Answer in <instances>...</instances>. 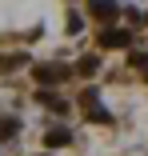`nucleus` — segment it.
Returning a JSON list of instances; mask_svg holds the SVG:
<instances>
[{
  "instance_id": "nucleus-2",
  "label": "nucleus",
  "mask_w": 148,
  "mask_h": 156,
  "mask_svg": "<svg viewBox=\"0 0 148 156\" xmlns=\"http://www.w3.org/2000/svg\"><path fill=\"white\" fill-rule=\"evenodd\" d=\"M100 48H132V32L128 28H104L100 32Z\"/></svg>"
},
{
  "instance_id": "nucleus-1",
  "label": "nucleus",
  "mask_w": 148,
  "mask_h": 156,
  "mask_svg": "<svg viewBox=\"0 0 148 156\" xmlns=\"http://www.w3.org/2000/svg\"><path fill=\"white\" fill-rule=\"evenodd\" d=\"M68 76H72L68 64H36V84H60Z\"/></svg>"
},
{
  "instance_id": "nucleus-6",
  "label": "nucleus",
  "mask_w": 148,
  "mask_h": 156,
  "mask_svg": "<svg viewBox=\"0 0 148 156\" xmlns=\"http://www.w3.org/2000/svg\"><path fill=\"white\" fill-rule=\"evenodd\" d=\"M24 60H28L24 52H16V56H4V60H0V72H12V68H20Z\"/></svg>"
},
{
  "instance_id": "nucleus-3",
  "label": "nucleus",
  "mask_w": 148,
  "mask_h": 156,
  "mask_svg": "<svg viewBox=\"0 0 148 156\" xmlns=\"http://www.w3.org/2000/svg\"><path fill=\"white\" fill-rule=\"evenodd\" d=\"M68 140H72V132H68V128H52V132L44 136V144H48V148H64Z\"/></svg>"
},
{
  "instance_id": "nucleus-5",
  "label": "nucleus",
  "mask_w": 148,
  "mask_h": 156,
  "mask_svg": "<svg viewBox=\"0 0 148 156\" xmlns=\"http://www.w3.org/2000/svg\"><path fill=\"white\" fill-rule=\"evenodd\" d=\"M88 120H92V124H112V112L96 104V108H88Z\"/></svg>"
},
{
  "instance_id": "nucleus-8",
  "label": "nucleus",
  "mask_w": 148,
  "mask_h": 156,
  "mask_svg": "<svg viewBox=\"0 0 148 156\" xmlns=\"http://www.w3.org/2000/svg\"><path fill=\"white\" fill-rule=\"evenodd\" d=\"M128 64H132V68H140V72L148 76V56H144V52H128Z\"/></svg>"
},
{
  "instance_id": "nucleus-7",
  "label": "nucleus",
  "mask_w": 148,
  "mask_h": 156,
  "mask_svg": "<svg viewBox=\"0 0 148 156\" xmlns=\"http://www.w3.org/2000/svg\"><path fill=\"white\" fill-rule=\"evenodd\" d=\"M96 64H100L96 56H84L80 64H76V72H80V76H92V72H96Z\"/></svg>"
},
{
  "instance_id": "nucleus-11",
  "label": "nucleus",
  "mask_w": 148,
  "mask_h": 156,
  "mask_svg": "<svg viewBox=\"0 0 148 156\" xmlns=\"http://www.w3.org/2000/svg\"><path fill=\"white\" fill-rule=\"evenodd\" d=\"M96 16H116V4H108V0H100V4H92Z\"/></svg>"
},
{
  "instance_id": "nucleus-12",
  "label": "nucleus",
  "mask_w": 148,
  "mask_h": 156,
  "mask_svg": "<svg viewBox=\"0 0 148 156\" xmlns=\"http://www.w3.org/2000/svg\"><path fill=\"white\" fill-rule=\"evenodd\" d=\"M80 28H84V20H80V16L72 12V16H68V36H76V32H80Z\"/></svg>"
},
{
  "instance_id": "nucleus-10",
  "label": "nucleus",
  "mask_w": 148,
  "mask_h": 156,
  "mask_svg": "<svg viewBox=\"0 0 148 156\" xmlns=\"http://www.w3.org/2000/svg\"><path fill=\"white\" fill-rule=\"evenodd\" d=\"M36 96H40V104H48V108H56V112H64V100H56L52 92H36Z\"/></svg>"
},
{
  "instance_id": "nucleus-4",
  "label": "nucleus",
  "mask_w": 148,
  "mask_h": 156,
  "mask_svg": "<svg viewBox=\"0 0 148 156\" xmlns=\"http://www.w3.org/2000/svg\"><path fill=\"white\" fill-rule=\"evenodd\" d=\"M20 132V120H12V116H0V140L4 136H16Z\"/></svg>"
},
{
  "instance_id": "nucleus-9",
  "label": "nucleus",
  "mask_w": 148,
  "mask_h": 156,
  "mask_svg": "<svg viewBox=\"0 0 148 156\" xmlns=\"http://www.w3.org/2000/svg\"><path fill=\"white\" fill-rule=\"evenodd\" d=\"M80 104H84V108H96V104H100L96 88H84V92H80Z\"/></svg>"
}]
</instances>
